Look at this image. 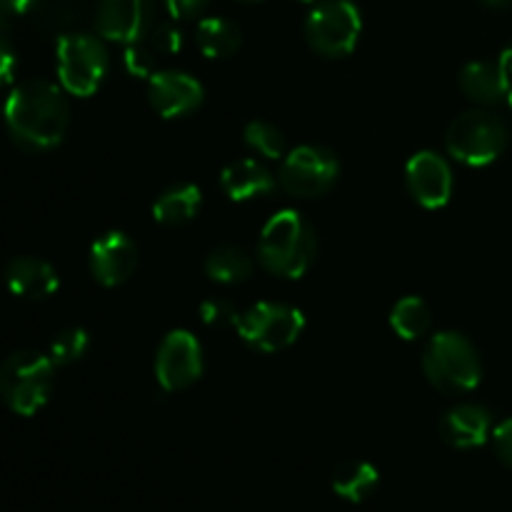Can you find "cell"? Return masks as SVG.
<instances>
[{
  "label": "cell",
  "instance_id": "cell-1",
  "mask_svg": "<svg viewBox=\"0 0 512 512\" xmlns=\"http://www.w3.org/2000/svg\"><path fill=\"white\" fill-rule=\"evenodd\" d=\"M3 118L20 148L40 153L63 143L70 128V105L60 85L33 78L13 88Z\"/></svg>",
  "mask_w": 512,
  "mask_h": 512
},
{
  "label": "cell",
  "instance_id": "cell-2",
  "mask_svg": "<svg viewBox=\"0 0 512 512\" xmlns=\"http://www.w3.org/2000/svg\"><path fill=\"white\" fill-rule=\"evenodd\" d=\"M318 255L315 230L298 210L283 208L265 220L258 238V263L275 278L298 280Z\"/></svg>",
  "mask_w": 512,
  "mask_h": 512
},
{
  "label": "cell",
  "instance_id": "cell-3",
  "mask_svg": "<svg viewBox=\"0 0 512 512\" xmlns=\"http://www.w3.org/2000/svg\"><path fill=\"white\" fill-rule=\"evenodd\" d=\"M423 373L440 393L463 395L478 388L483 380V360L468 335L440 330L423 350Z\"/></svg>",
  "mask_w": 512,
  "mask_h": 512
},
{
  "label": "cell",
  "instance_id": "cell-4",
  "mask_svg": "<svg viewBox=\"0 0 512 512\" xmlns=\"http://www.w3.org/2000/svg\"><path fill=\"white\" fill-rule=\"evenodd\" d=\"M55 385V363L40 350H18L0 365V398L15 415L33 418L45 408Z\"/></svg>",
  "mask_w": 512,
  "mask_h": 512
},
{
  "label": "cell",
  "instance_id": "cell-5",
  "mask_svg": "<svg viewBox=\"0 0 512 512\" xmlns=\"http://www.w3.org/2000/svg\"><path fill=\"white\" fill-rule=\"evenodd\" d=\"M55 60H58L60 88L75 98H90L98 93L110 68L105 40L83 30L60 35Z\"/></svg>",
  "mask_w": 512,
  "mask_h": 512
},
{
  "label": "cell",
  "instance_id": "cell-6",
  "mask_svg": "<svg viewBox=\"0 0 512 512\" xmlns=\"http://www.w3.org/2000/svg\"><path fill=\"white\" fill-rule=\"evenodd\" d=\"M508 148V128L490 110H465L445 130V150L468 168L495 163Z\"/></svg>",
  "mask_w": 512,
  "mask_h": 512
},
{
  "label": "cell",
  "instance_id": "cell-7",
  "mask_svg": "<svg viewBox=\"0 0 512 512\" xmlns=\"http://www.w3.org/2000/svg\"><path fill=\"white\" fill-rule=\"evenodd\" d=\"M238 338L258 353H280L300 340L305 330L303 310L288 303L260 300L238 318Z\"/></svg>",
  "mask_w": 512,
  "mask_h": 512
},
{
  "label": "cell",
  "instance_id": "cell-8",
  "mask_svg": "<svg viewBox=\"0 0 512 512\" xmlns=\"http://www.w3.org/2000/svg\"><path fill=\"white\" fill-rule=\"evenodd\" d=\"M305 40L323 58H345L363 35V15L353 0H320L305 18Z\"/></svg>",
  "mask_w": 512,
  "mask_h": 512
},
{
  "label": "cell",
  "instance_id": "cell-9",
  "mask_svg": "<svg viewBox=\"0 0 512 512\" xmlns=\"http://www.w3.org/2000/svg\"><path fill=\"white\" fill-rule=\"evenodd\" d=\"M340 163L325 145L305 143L288 150L280 160L278 185L293 198H320L338 183Z\"/></svg>",
  "mask_w": 512,
  "mask_h": 512
},
{
  "label": "cell",
  "instance_id": "cell-10",
  "mask_svg": "<svg viewBox=\"0 0 512 512\" xmlns=\"http://www.w3.org/2000/svg\"><path fill=\"white\" fill-rule=\"evenodd\" d=\"M203 345L190 330H170L155 353V380L165 393H178L203 378Z\"/></svg>",
  "mask_w": 512,
  "mask_h": 512
},
{
  "label": "cell",
  "instance_id": "cell-11",
  "mask_svg": "<svg viewBox=\"0 0 512 512\" xmlns=\"http://www.w3.org/2000/svg\"><path fill=\"white\" fill-rule=\"evenodd\" d=\"M405 185L415 203L428 210H440L453 195V168L435 150H418L405 163Z\"/></svg>",
  "mask_w": 512,
  "mask_h": 512
},
{
  "label": "cell",
  "instance_id": "cell-12",
  "mask_svg": "<svg viewBox=\"0 0 512 512\" xmlns=\"http://www.w3.org/2000/svg\"><path fill=\"white\" fill-rule=\"evenodd\" d=\"M203 100V83L185 70L163 68L148 78V103L160 118H185V115L195 113Z\"/></svg>",
  "mask_w": 512,
  "mask_h": 512
},
{
  "label": "cell",
  "instance_id": "cell-13",
  "mask_svg": "<svg viewBox=\"0 0 512 512\" xmlns=\"http://www.w3.org/2000/svg\"><path fill=\"white\" fill-rule=\"evenodd\" d=\"M88 268L95 283L103 288H118L128 283L138 268V245L123 230H108L90 245Z\"/></svg>",
  "mask_w": 512,
  "mask_h": 512
},
{
  "label": "cell",
  "instance_id": "cell-14",
  "mask_svg": "<svg viewBox=\"0 0 512 512\" xmlns=\"http://www.w3.org/2000/svg\"><path fill=\"white\" fill-rule=\"evenodd\" d=\"M153 25V0H98L95 30L110 43H133Z\"/></svg>",
  "mask_w": 512,
  "mask_h": 512
},
{
  "label": "cell",
  "instance_id": "cell-15",
  "mask_svg": "<svg viewBox=\"0 0 512 512\" xmlns=\"http://www.w3.org/2000/svg\"><path fill=\"white\" fill-rule=\"evenodd\" d=\"M180 48H183V33L175 25L153 23L138 40L125 45V70L135 78H150L153 73L163 70L160 65L178 55Z\"/></svg>",
  "mask_w": 512,
  "mask_h": 512
},
{
  "label": "cell",
  "instance_id": "cell-16",
  "mask_svg": "<svg viewBox=\"0 0 512 512\" xmlns=\"http://www.w3.org/2000/svg\"><path fill=\"white\" fill-rule=\"evenodd\" d=\"M493 435L490 410L478 403H458L440 420V438L458 450H473L485 445Z\"/></svg>",
  "mask_w": 512,
  "mask_h": 512
},
{
  "label": "cell",
  "instance_id": "cell-17",
  "mask_svg": "<svg viewBox=\"0 0 512 512\" xmlns=\"http://www.w3.org/2000/svg\"><path fill=\"white\" fill-rule=\"evenodd\" d=\"M5 285L15 298L48 300L58 293V270L35 255H18L5 265Z\"/></svg>",
  "mask_w": 512,
  "mask_h": 512
},
{
  "label": "cell",
  "instance_id": "cell-18",
  "mask_svg": "<svg viewBox=\"0 0 512 512\" xmlns=\"http://www.w3.org/2000/svg\"><path fill=\"white\" fill-rule=\"evenodd\" d=\"M278 188V178L258 158H238L220 170V190L233 203L265 198Z\"/></svg>",
  "mask_w": 512,
  "mask_h": 512
},
{
  "label": "cell",
  "instance_id": "cell-19",
  "mask_svg": "<svg viewBox=\"0 0 512 512\" xmlns=\"http://www.w3.org/2000/svg\"><path fill=\"white\" fill-rule=\"evenodd\" d=\"M458 85L468 100L478 105H498L508 100L512 78L498 60H473L458 75Z\"/></svg>",
  "mask_w": 512,
  "mask_h": 512
},
{
  "label": "cell",
  "instance_id": "cell-20",
  "mask_svg": "<svg viewBox=\"0 0 512 512\" xmlns=\"http://www.w3.org/2000/svg\"><path fill=\"white\" fill-rule=\"evenodd\" d=\"M203 205V193L195 183H180L173 188L163 190L153 203V220L160 225H185L195 220Z\"/></svg>",
  "mask_w": 512,
  "mask_h": 512
},
{
  "label": "cell",
  "instance_id": "cell-21",
  "mask_svg": "<svg viewBox=\"0 0 512 512\" xmlns=\"http://www.w3.org/2000/svg\"><path fill=\"white\" fill-rule=\"evenodd\" d=\"M195 43H198L200 53L205 58L220 60L238 53L240 43H243V35H240V28L233 20L210 15V18L200 20L198 28H195Z\"/></svg>",
  "mask_w": 512,
  "mask_h": 512
},
{
  "label": "cell",
  "instance_id": "cell-22",
  "mask_svg": "<svg viewBox=\"0 0 512 512\" xmlns=\"http://www.w3.org/2000/svg\"><path fill=\"white\" fill-rule=\"evenodd\" d=\"M380 473L368 460H345L333 473V493L348 503H363L378 490Z\"/></svg>",
  "mask_w": 512,
  "mask_h": 512
},
{
  "label": "cell",
  "instance_id": "cell-23",
  "mask_svg": "<svg viewBox=\"0 0 512 512\" xmlns=\"http://www.w3.org/2000/svg\"><path fill=\"white\" fill-rule=\"evenodd\" d=\"M205 275L218 285H240L250 280L255 263L243 248L235 245H218L205 255Z\"/></svg>",
  "mask_w": 512,
  "mask_h": 512
},
{
  "label": "cell",
  "instance_id": "cell-24",
  "mask_svg": "<svg viewBox=\"0 0 512 512\" xmlns=\"http://www.w3.org/2000/svg\"><path fill=\"white\" fill-rule=\"evenodd\" d=\"M390 328L398 335L400 340H408V343H415V340L425 338L433 325V313H430L428 303L418 295H405L390 310Z\"/></svg>",
  "mask_w": 512,
  "mask_h": 512
},
{
  "label": "cell",
  "instance_id": "cell-25",
  "mask_svg": "<svg viewBox=\"0 0 512 512\" xmlns=\"http://www.w3.org/2000/svg\"><path fill=\"white\" fill-rule=\"evenodd\" d=\"M243 140L255 155L265 160H283L288 153L283 130L268 120H250L243 130Z\"/></svg>",
  "mask_w": 512,
  "mask_h": 512
},
{
  "label": "cell",
  "instance_id": "cell-26",
  "mask_svg": "<svg viewBox=\"0 0 512 512\" xmlns=\"http://www.w3.org/2000/svg\"><path fill=\"white\" fill-rule=\"evenodd\" d=\"M90 350V335L85 328H65L60 333H55V338L50 340L48 355L55 363V368H68V365L78 363L88 355Z\"/></svg>",
  "mask_w": 512,
  "mask_h": 512
},
{
  "label": "cell",
  "instance_id": "cell-27",
  "mask_svg": "<svg viewBox=\"0 0 512 512\" xmlns=\"http://www.w3.org/2000/svg\"><path fill=\"white\" fill-rule=\"evenodd\" d=\"M33 13L38 18L40 28L55 33L58 38L75 30V10L70 0H35Z\"/></svg>",
  "mask_w": 512,
  "mask_h": 512
},
{
  "label": "cell",
  "instance_id": "cell-28",
  "mask_svg": "<svg viewBox=\"0 0 512 512\" xmlns=\"http://www.w3.org/2000/svg\"><path fill=\"white\" fill-rule=\"evenodd\" d=\"M200 320L208 328H235L240 318V310L235 308L233 300L228 298H205L198 308Z\"/></svg>",
  "mask_w": 512,
  "mask_h": 512
},
{
  "label": "cell",
  "instance_id": "cell-29",
  "mask_svg": "<svg viewBox=\"0 0 512 512\" xmlns=\"http://www.w3.org/2000/svg\"><path fill=\"white\" fill-rule=\"evenodd\" d=\"M10 23L13 18L0 10V88L13 83L15 70H18V53H15L13 38H10Z\"/></svg>",
  "mask_w": 512,
  "mask_h": 512
},
{
  "label": "cell",
  "instance_id": "cell-30",
  "mask_svg": "<svg viewBox=\"0 0 512 512\" xmlns=\"http://www.w3.org/2000/svg\"><path fill=\"white\" fill-rule=\"evenodd\" d=\"M490 440H493V450L500 463L512 470V418H505L503 423L495 425Z\"/></svg>",
  "mask_w": 512,
  "mask_h": 512
},
{
  "label": "cell",
  "instance_id": "cell-31",
  "mask_svg": "<svg viewBox=\"0 0 512 512\" xmlns=\"http://www.w3.org/2000/svg\"><path fill=\"white\" fill-rule=\"evenodd\" d=\"M165 10L170 13V18L175 20H190L195 15L203 13L208 8L210 0H163Z\"/></svg>",
  "mask_w": 512,
  "mask_h": 512
},
{
  "label": "cell",
  "instance_id": "cell-32",
  "mask_svg": "<svg viewBox=\"0 0 512 512\" xmlns=\"http://www.w3.org/2000/svg\"><path fill=\"white\" fill-rule=\"evenodd\" d=\"M33 5H35V0H0V10H3V13H8L10 18L28 13V10H33Z\"/></svg>",
  "mask_w": 512,
  "mask_h": 512
},
{
  "label": "cell",
  "instance_id": "cell-33",
  "mask_svg": "<svg viewBox=\"0 0 512 512\" xmlns=\"http://www.w3.org/2000/svg\"><path fill=\"white\" fill-rule=\"evenodd\" d=\"M498 63L503 65V70H505V73H508L510 78H512V43L508 45V48L503 50V53L498 55Z\"/></svg>",
  "mask_w": 512,
  "mask_h": 512
},
{
  "label": "cell",
  "instance_id": "cell-34",
  "mask_svg": "<svg viewBox=\"0 0 512 512\" xmlns=\"http://www.w3.org/2000/svg\"><path fill=\"white\" fill-rule=\"evenodd\" d=\"M480 3L485 5V8H493V10H503L512 5V0H480Z\"/></svg>",
  "mask_w": 512,
  "mask_h": 512
},
{
  "label": "cell",
  "instance_id": "cell-35",
  "mask_svg": "<svg viewBox=\"0 0 512 512\" xmlns=\"http://www.w3.org/2000/svg\"><path fill=\"white\" fill-rule=\"evenodd\" d=\"M238 3H260V0H238Z\"/></svg>",
  "mask_w": 512,
  "mask_h": 512
},
{
  "label": "cell",
  "instance_id": "cell-36",
  "mask_svg": "<svg viewBox=\"0 0 512 512\" xmlns=\"http://www.w3.org/2000/svg\"><path fill=\"white\" fill-rule=\"evenodd\" d=\"M300 3H318V0H300Z\"/></svg>",
  "mask_w": 512,
  "mask_h": 512
},
{
  "label": "cell",
  "instance_id": "cell-37",
  "mask_svg": "<svg viewBox=\"0 0 512 512\" xmlns=\"http://www.w3.org/2000/svg\"><path fill=\"white\" fill-rule=\"evenodd\" d=\"M508 103H510V108H512V90H510V95H508Z\"/></svg>",
  "mask_w": 512,
  "mask_h": 512
}]
</instances>
